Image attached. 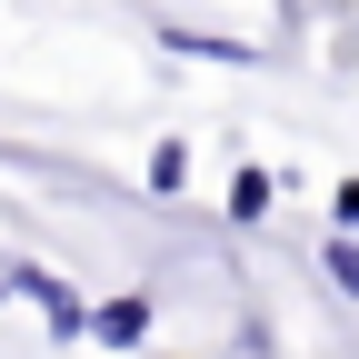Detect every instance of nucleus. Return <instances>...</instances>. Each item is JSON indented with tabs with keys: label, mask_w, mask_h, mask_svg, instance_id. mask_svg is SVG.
I'll list each match as a JSON object with an SVG mask.
<instances>
[{
	"label": "nucleus",
	"mask_w": 359,
	"mask_h": 359,
	"mask_svg": "<svg viewBox=\"0 0 359 359\" xmlns=\"http://www.w3.org/2000/svg\"><path fill=\"white\" fill-rule=\"evenodd\" d=\"M0 299H30L40 320L60 330V339H80V330H90V309H80V290H70V280H50V269H30V259L11 269V290H0Z\"/></svg>",
	"instance_id": "f257e3e1"
},
{
	"label": "nucleus",
	"mask_w": 359,
	"mask_h": 359,
	"mask_svg": "<svg viewBox=\"0 0 359 359\" xmlns=\"http://www.w3.org/2000/svg\"><path fill=\"white\" fill-rule=\"evenodd\" d=\"M90 330H100V349H140V339H150V299H100Z\"/></svg>",
	"instance_id": "f03ea898"
},
{
	"label": "nucleus",
	"mask_w": 359,
	"mask_h": 359,
	"mask_svg": "<svg viewBox=\"0 0 359 359\" xmlns=\"http://www.w3.org/2000/svg\"><path fill=\"white\" fill-rule=\"evenodd\" d=\"M230 219H240V230L269 219V170H240V180H230Z\"/></svg>",
	"instance_id": "7ed1b4c3"
},
{
	"label": "nucleus",
	"mask_w": 359,
	"mask_h": 359,
	"mask_svg": "<svg viewBox=\"0 0 359 359\" xmlns=\"http://www.w3.org/2000/svg\"><path fill=\"white\" fill-rule=\"evenodd\" d=\"M180 180H190V150L160 140V150H150V190H180Z\"/></svg>",
	"instance_id": "20e7f679"
},
{
	"label": "nucleus",
	"mask_w": 359,
	"mask_h": 359,
	"mask_svg": "<svg viewBox=\"0 0 359 359\" xmlns=\"http://www.w3.org/2000/svg\"><path fill=\"white\" fill-rule=\"evenodd\" d=\"M330 280L359 299V230H339V240H330Z\"/></svg>",
	"instance_id": "39448f33"
}]
</instances>
